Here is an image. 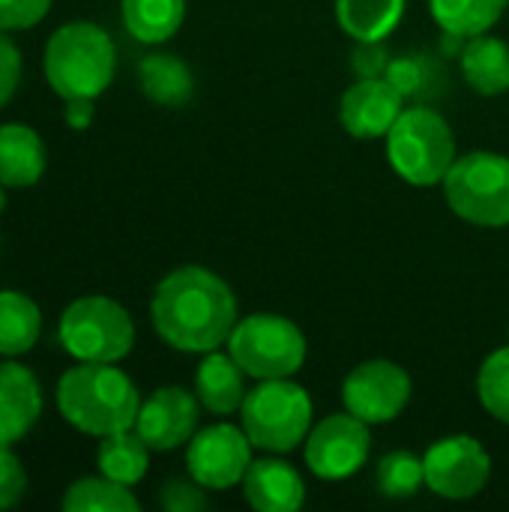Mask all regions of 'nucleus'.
I'll return each mask as SVG.
<instances>
[{
    "label": "nucleus",
    "mask_w": 509,
    "mask_h": 512,
    "mask_svg": "<svg viewBox=\"0 0 509 512\" xmlns=\"http://www.w3.org/2000/svg\"><path fill=\"white\" fill-rule=\"evenodd\" d=\"M153 330L186 354H210L228 345L237 318L234 291L207 267H177L153 291Z\"/></svg>",
    "instance_id": "f257e3e1"
},
{
    "label": "nucleus",
    "mask_w": 509,
    "mask_h": 512,
    "mask_svg": "<svg viewBox=\"0 0 509 512\" xmlns=\"http://www.w3.org/2000/svg\"><path fill=\"white\" fill-rule=\"evenodd\" d=\"M57 408L78 432L105 438L135 429L141 396L114 363H78L57 381Z\"/></svg>",
    "instance_id": "f03ea898"
},
{
    "label": "nucleus",
    "mask_w": 509,
    "mask_h": 512,
    "mask_svg": "<svg viewBox=\"0 0 509 512\" xmlns=\"http://www.w3.org/2000/svg\"><path fill=\"white\" fill-rule=\"evenodd\" d=\"M114 69V42L93 21L63 24L45 45V78L60 99H96L114 81Z\"/></svg>",
    "instance_id": "7ed1b4c3"
},
{
    "label": "nucleus",
    "mask_w": 509,
    "mask_h": 512,
    "mask_svg": "<svg viewBox=\"0 0 509 512\" xmlns=\"http://www.w3.org/2000/svg\"><path fill=\"white\" fill-rule=\"evenodd\" d=\"M387 159L411 186L444 183L456 162V138L450 123L429 105H411L387 132Z\"/></svg>",
    "instance_id": "20e7f679"
},
{
    "label": "nucleus",
    "mask_w": 509,
    "mask_h": 512,
    "mask_svg": "<svg viewBox=\"0 0 509 512\" xmlns=\"http://www.w3.org/2000/svg\"><path fill=\"white\" fill-rule=\"evenodd\" d=\"M243 432L264 453H291L312 432V399L291 378H267L243 399Z\"/></svg>",
    "instance_id": "39448f33"
},
{
    "label": "nucleus",
    "mask_w": 509,
    "mask_h": 512,
    "mask_svg": "<svg viewBox=\"0 0 509 512\" xmlns=\"http://www.w3.org/2000/svg\"><path fill=\"white\" fill-rule=\"evenodd\" d=\"M450 210L477 228L509 225V159L492 150L456 156L444 177Z\"/></svg>",
    "instance_id": "423d86ee"
},
{
    "label": "nucleus",
    "mask_w": 509,
    "mask_h": 512,
    "mask_svg": "<svg viewBox=\"0 0 509 512\" xmlns=\"http://www.w3.org/2000/svg\"><path fill=\"white\" fill-rule=\"evenodd\" d=\"M60 345L78 363H120L135 345V324L111 297H78L60 318Z\"/></svg>",
    "instance_id": "0eeeda50"
},
{
    "label": "nucleus",
    "mask_w": 509,
    "mask_h": 512,
    "mask_svg": "<svg viewBox=\"0 0 509 512\" xmlns=\"http://www.w3.org/2000/svg\"><path fill=\"white\" fill-rule=\"evenodd\" d=\"M228 354L249 378H291L306 363V336L285 315H246L228 336Z\"/></svg>",
    "instance_id": "6e6552de"
},
{
    "label": "nucleus",
    "mask_w": 509,
    "mask_h": 512,
    "mask_svg": "<svg viewBox=\"0 0 509 512\" xmlns=\"http://www.w3.org/2000/svg\"><path fill=\"white\" fill-rule=\"evenodd\" d=\"M423 465L426 486L447 501L477 498L492 477V459L486 447L471 435H450L435 441L426 450Z\"/></svg>",
    "instance_id": "1a4fd4ad"
},
{
    "label": "nucleus",
    "mask_w": 509,
    "mask_h": 512,
    "mask_svg": "<svg viewBox=\"0 0 509 512\" xmlns=\"http://www.w3.org/2000/svg\"><path fill=\"white\" fill-rule=\"evenodd\" d=\"M411 375L393 360H366L342 384L345 408L369 426L393 423L411 402Z\"/></svg>",
    "instance_id": "9d476101"
},
{
    "label": "nucleus",
    "mask_w": 509,
    "mask_h": 512,
    "mask_svg": "<svg viewBox=\"0 0 509 512\" xmlns=\"http://www.w3.org/2000/svg\"><path fill=\"white\" fill-rule=\"evenodd\" d=\"M252 465V441L231 423H216L192 435L186 447V471L204 489H234Z\"/></svg>",
    "instance_id": "9b49d317"
},
{
    "label": "nucleus",
    "mask_w": 509,
    "mask_h": 512,
    "mask_svg": "<svg viewBox=\"0 0 509 512\" xmlns=\"http://www.w3.org/2000/svg\"><path fill=\"white\" fill-rule=\"evenodd\" d=\"M369 423L348 414H330L306 438V465L321 480H348L369 459Z\"/></svg>",
    "instance_id": "f8f14e48"
},
{
    "label": "nucleus",
    "mask_w": 509,
    "mask_h": 512,
    "mask_svg": "<svg viewBox=\"0 0 509 512\" xmlns=\"http://www.w3.org/2000/svg\"><path fill=\"white\" fill-rule=\"evenodd\" d=\"M195 429H198V402L183 387H159L138 408L135 432L156 453H168L189 444Z\"/></svg>",
    "instance_id": "ddd939ff"
},
{
    "label": "nucleus",
    "mask_w": 509,
    "mask_h": 512,
    "mask_svg": "<svg viewBox=\"0 0 509 512\" xmlns=\"http://www.w3.org/2000/svg\"><path fill=\"white\" fill-rule=\"evenodd\" d=\"M405 96L393 87L387 75L381 78H357L342 102H339V120L348 129V135L360 141L387 138L399 114L405 111Z\"/></svg>",
    "instance_id": "4468645a"
},
{
    "label": "nucleus",
    "mask_w": 509,
    "mask_h": 512,
    "mask_svg": "<svg viewBox=\"0 0 509 512\" xmlns=\"http://www.w3.org/2000/svg\"><path fill=\"white\" fill-rule=\"evenodd\" d=\"M42 414V390L21 363H0V447L21 441Z\"/></svg>",
    "instance_id": "2eb2a0df"
},
{
    "label": "nucleus",
    "mask_w": 509,
    "mask_h": 512,
    "mask_svg": "<svg viewBox=\"0 0 509 512\" xmlns=\"http://www.w3.org/2000/svg\"><path fill=\"white\" fill-rule=\"evenodd\" d=\"M243 495L258 512H297L306 501V483L288 462L258 459L243 477Z\"/></svg>",
    "instance_id": "dca6fc26"
},
{
    "label": "nucleus",
    "mask_w": 509,
    "mask_h": 512,
    "mask_svg": "<svg viewBox=\"0 0 509 512\" xmlns=\"http://www.w3.org/2000/svg\"><path fill=\"white\" fill-rule=\"evenodd\" d=\"M195 393H198V402L210 414L228 417V414L243 408V399L249 393L246 390V372H243V366L231 354L210 351L204 357V363L198 366Z\"/></svg>",
    "instance_id": "f3484780"
},
{
    "label": "nucleus",
    "mask_w": 509,
    "mask_h": 512,
    "mask_svg": "<svg viewBox=\"0 0 509 512\" xmlns=\"http://www.w3.org/2000/svg\"><path fill=\"white\" fill-rule=\"evenodd\" d=\"M45 171V144L24 123L0 126V183L24 189L39 183Z\"/></svg>",
    "instance_id": "a211bd4d"
},
{
    "label": "nucleus",
    "mask_w": 509,
    "mask_h": 512,
    "mask_svg": "<svg viewBox=\"0 0 509 512\" xmlns=\"http://www.w3.org/2000/svg\"><path fill=\"white\" fill-rule=\"evenodd\" d=\"M462 75L480 96H501L509 90V45L498 36L480 33L462 51Z\"/></svg>",
    "instance_id": "6ab92c4d"
},
{
    "label": "nucleus",
    "mask_w": 509,
    "mask_h": 512,
    "mask_svg": "<svg viewBox=\"0 0 509 512\" xmlns=\"http://www.w3.org/2000/svg\"><path fill=\"white\" fill-rule=\"evenodd\" d=\"M138 84L147 99L165 108H180L195 93V78L189 66L174 54H147L138 63Z\"/></svg>",
    "instance_id": "aec40b11"
},
{
    "label": "nucleus",
    "mask_w": 509,
    "mask_h": 512,
    "mask_svg": "<svg viewBox=\"0 0 509 512\" xmlns=\"http://www.w3.org/2000/svg\"><path fill=\"white\" fill-rule=\"evenodd\" d=\"M402 15L405 0H336V21L354 42H384Z\"/></svg>",
    "instance_id": "412c9836"
},
{
    "label": "nucleus",
    "mask_w": 509,
    "mask_h": 512,
    "mask_svg": "<svg viewBox=\"0 0 509 512\" xmlns=\"http://www.w3.org/2000/svg\"><path fill=\"white\" fill-rule=\"evenodd\" d=\"M123 27L144 45L168 42L183 18H186V0H120Z\"/></svg>",
    "instance_id": "4be33fe9"
},
{
    "label": "nucleus",
    "mask_w": 509,
    "mask_h": 512,
    "mask_svg": "<svg viewBox=\"0 0 509 512\" xmlns=\"http://www.w3.org/2000/svg\"><path fill=\"white\" fill-rule=\"evenodd\" d=\"M42 333L39 306L21 291H0V357L27 354Z\"/></svg>",
    "instance_id": "5701e85b"
},
{
    "label": "nucleus",
    "mask_w": 509,
    "mask_h": 512,
    "mask_svg": "<svg viewBox=\"0 0 509 512\" xmlns=\"http://www.w3.org/2000/svg\"><path fill=\"white\" fill-rule=\"evenodd\" d=\"M99 471L102 477L123 483V486H135L147 477L150 468V447L144 444V438L132 429L117 432V435H105L96 453Z\"/></svg>",
    "instance_id": "b1692460"
},
{
    "label": "nucleus",
    "mask_w": 509,
    "mask_h": 512,
    "mask_svg": "<svg viewBox=\"0 0 509 512\" xmlns=\"http://www.w3.org/2000/svg\"><path fill=\"white\" fill-rule=\"evenodd\" d=\"M507 3L509 0H429V9L444 33L474 39L501 21Z\"/></svg>",
    "instance_id": "393cba45"
},
{
    "label": "nucleus",
    "mask_w": 509,
    "mask_h": 512,
    "mask_svg": "<svg viewBox=\"0 0 509 512\" xmlns=\"http://www.w3.org/2000/svg\"><path fill=\"white\" fill-rule=\"evenodd\" d=\"M66 512H138L141 504L129 492V486L114 483L108 477H84L69 486L63 495Z\"/></svg>",
    "instance_id": "a878e982"
},
{
    "label": "nucleus",
    "mask_w": 509,
    "mask_h": 512,
    "mask_svg": "<svg viewBox=\"0 0 509 512\" xmlns=\"http://www.w3.org/2000/svg\"><path fill=\"white\" fill-rule=\"evenodd\" d=\"M387 78L405 99H429L444 87V66L432 54H405L390 60Z\"/></svg>",
    "instance_id": "bb28decb"
},
{
    "label": "nucleus",
    "mask_w": 509,
    "mask_h": 512,
    "mask_svg": "<svg viewBox=\"0 0 509 512\" xmlns=\"http://www.w3.org/2000/svg\"><path fill=\"white\" fill-rule=\"evenodd\" d=\"M375 483L384 498H393V501L414 498L426 486V465L420 456H414L408 450H393L378 462Z\"/></svg>",
    "instance_id": "cd10ccee"
},
{
    "label": "nucleus",
    "mask_w": 509,
    "mask_h": 512,
    "mask_svg": "<svg viewBox=\"0 0 509 512\" xmlns=\"http://www.w3.org/2000/svg\"><path fill=\"white\" fill-rule=\"evenodd\" d=\"M477 396L480 405L498 420L509 426V345L498 348L486 357L477 372Z\"/></svg>",
    "instance_id": "c85d7f7f"
},
{
    "label": "nucleus",
    "mask_w": 509,
    "mask_h": 512,
    "mask_svg": "<svg viewBox=\"0 0 509 512\" xmlns=\"http://www.w3.org/2000/svg\"><path fill=\"white\" fill-rule=\"evenodd\" d=\"M159 504L168 512H201L207 510V495L198 480H168L162 486Z\"/></svg>",
    "instance_id": "c756f323"
},
{
    "label": "nucleus",
    "mask_w": 509,
    "mask_h": 512,
    "mask_svg": "<svg viewBox=\"0 0 509 512\" xmlns=\"http://www.w3.org/2000/svg\"><path fill=\"white\" fill-rule=\"evenodd\" d=\"M51 9V0H0V30H27L39 24Z\"/></svg>",
    "instance_id": "7c9ffc66"
},
{
    "label": "nucleus",
    "mask_w": 509,
    "mask_h": 512,
    "mask_svg": "<svg viewBox=\"0 0 509 512\" xmlns=\"http://www.w3.org/2000/svg\"><path fill=\"white\" fill-rule=\"evenodd\" d=\"M27 492V474L9 447H0V510L15 507Z\"/></svg>",
    "instance_id": "2f4dec72"
},
{
    "label": "nucleus",
    "mask_w": 509,
    "mask_h": 512,
    "mask_svg": "<svg viewBox=\"0 0 509 512\" xmlns=\"http://www.w3.org/2000/svg\"><path fill=\"white\" fill-rule=\"evenodd\" d=\"M18 81H21V51L6 36V30H0V108L15 96Z\"/></svg>",
    "instance_id": "473e14b6"
},
{
    "label": "nucleus",
    "mask_w": 509,
    "mask_h": 512,
    "mask_svg": "<svg viewBox=\"0 0 509 512\" xmlns=\"http://www.w3.org/2000/svg\"><path fill=\"white\" fill-rule=\"evenodd\" d=\"M351 66H354L357 78H381V75H387L390 54L384 51L381 42H357V48L351 54Z\"/></svg>",
    "instance_id": "72a5a7b5"
},
{
    "label": "nucleus",
    "mask_w": 509,
    "mask_h": 512,
    "mask_svg": "<svg viewBox=\"0 0 509 512\" xmlns=\"http://www.w3.org/2000/svg\"><path fill=\"white\" fill-rule=\"evenodd\" d=\"M69 129L81 132L93 123V99H66V111H63Z\"/></svg>",
    "instance_id": "f704fd0d"
},
{
    "label": "nucleus",
    "mask_w": 509,
    "mask_h": 512,
    "mask_svg": "<svg viewBox=\"0 0 509 512\" xmlns=\"http://www.w3.org/2000/svg\"><path fill=\"white\" fill-rule=\"evenodd\" d=\"M6 207V195H3V183H0V210Z\"/></svg>",
    "instance_id": "c9c22d12"
}]
</instances>
